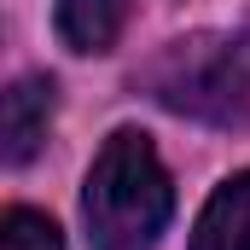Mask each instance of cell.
I'll return each mask as SVG.
<instances>
[{"label":"cell","mask_w":250,"mask_h":250,"mask_svg":"<svg viewBox=\"0 0 250 250\" xmlns=\"http://www.w3.org/2000/svg\"><path fill=\"white\" fill-rule=\"evenodd\" d=\"M175 192L169 175L140 128H117L105 151L87 169L82 215H87V245L93 250H151L169 227Z\"/></svg>","instance_id":"obj_1"},{"label":"cell","mask_w":250,"mask_h":250,"mask_svg":"<svg viewBox=\"0 0 250 250\" xmlns=\"http://www.w3.org/2000/svg\"><path fill=\"white\" fill-rule=\"evenodd\" d=\"M140 87L198 123L245 128L250 123V35H192L163 47L140 70Z\"/></svg>","instance_id":"obj_2"},{"label":"cell","mask_w":250,"mask_h":250,"mask_svg":"<svg viewBox=\"0 0 250 250\" xmlns=\"http://www.w3.org/2000/svg\"><path fill=\"white\" fill-rule=\"evenodd\" d=\"M47 128H53V82H47V76H23V82H12L6 111H0L6 163H29V157L41 151Z\"/></svg>","instance_id":"obj_3"},{"label":"cell","mask_w":250,"mask_h":250,"mask_svg":"<svg viewBox=\"0 0 250 250\" xmlns=\"http://www.w3.org/2000/svg\"><path fill=\"white\" fill-rule=\"evenodd\" d=\"M192 250H250V169L215 187V198L198 215Z\"/></svg>","instance_id":"obj_4"},{"label":"cell","mask_w":250,"mask_h":250,"mask_svg":"<svg viewBox=\"0 0 250 250\" xmlns=\"http://www.w3.org/2000/svg\"><path fill=\"white\" fill-rule=\"evenodd\" d=\"M59 35L76 53H111L128 23V0H59Z\"/></svg>","instance_id":"obj_5"},{"label":"cell","mask_w":250,"mask_h":250,"mask_svg":"<svg viewBox=\"0 0 250 250\" xmlns=\"http://www.w3.org/2000/svg\"><path fill=\"white\" fill-rule=\"evenodd\" d=\"M0 250H64L59 227L47 221V215H35V209H6V221H0Z\"/></svg>","instance_id":"obj_6"}]
</instances>
